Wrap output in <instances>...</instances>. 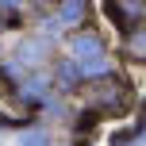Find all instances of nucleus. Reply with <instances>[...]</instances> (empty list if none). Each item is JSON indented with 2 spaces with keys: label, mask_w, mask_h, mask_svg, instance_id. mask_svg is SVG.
Instances as JSON below:
<instances>
[{
  "label": "nucleus",
  "mask_w": 146,
  "mask_h": 146,
  "mask_svg": "<svg viewBox=\"0 0 146 146\" xmlns=\"http://www.w3.org/2000/svg\"><path fill=\"white\" fill-rule=\"evenodd\" d=\"M23 146H46V139H42V135H35V139H27Z\"/></svg>",
  "instance_id": "nucleus-1"
}]
</instances>
